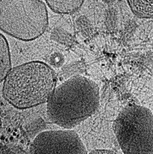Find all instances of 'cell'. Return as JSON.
<instances>
[{"mask_svg":"<svg viewBox=\"0 0 153 154\" xmlns=\"http://www.w3.org/2000/svg\"><path fill=\"white\" fill-rule=\"evenodd\" d=\"M48 26L46 5L40 0H1L0 29L22 41L40 37Z\"/></svg>","mask_w":153,"mask_h":154,"instance_id":"cell-3","label":"cell"},{"mask_svg":"<svg viewBox=\"0 0 153 154\" xmlns=\"http://www.w3.org/2000/svg\"><path fill=\"white\" fill-rule=\"evenodd\" d=\"M56 82V74L50 65L31 61L11 69L3 81L2 95L14 108L25 110L48 103Z\"/></svg>","mask_w":153,"mask_h":154,"instance_id":"cell-2","label":"cell"},{"mask_svg":"<svg viewBox=\"0 0 153 154\" xmlns=\"http://www.w3.org/2000/svg\"><path fill=\"white\" fill-rule=\"evenodd\" d=\"M30 153H87L78 134L73 130L45 131L37 134L30 144Z\"/></svg>","mask_w":153,"mask_h":154,"instance_id":"cell-5","label":"cell"},{"mask_svg":"<svg viewBox=\"0 0 153 154\" xmlns=\"http://www.w3.org/2000/svg\"><path fill=\"white\" fill-rule=\"evenodd\" d=\"M90 154H105V153H116V152L107 149H96L89 153Z\"/></svg>","mask_w":153,"mask_h":154,"instance_id":"cell-13","label":"cell"},{"mask_svg":"<svg viewBox=\"0 0 153 154\" xmlns=\"http://www.w3.org/2000/svg\"><path fill=\"white\" fill-rule=\"evenodd\" d=\"M49 63L51 66L54 67H59L63 65L64 57L63 54L59 52H55L51 54L49 58Z\"/></svg>","mask_w":153,"mask_h":154,"instance_id":"cell-12","label":"cell"},{"mask_svg":"<svg viewBox=\"0 0 153 154\" xmlns=\"http://www.w3.org/2000/svg\"><path fill=\"white\" fill-rule=\"evenodd\" d=\"M99 98L95 82L81 75L71 77L56 88L48 101V120L64 128H73L96 112Z\"/></svg>","mask_w":153,"mask_h":154,"instance_id":"cell-1","label":"cell"},{"mask_svg":"<svg viewBox=\"0 0 153 154\" xmlns=\"http://www.w3.org/2000/svg\"><path fill=\"white\" fill-rule=\"evenodd\" d=\"M83 0H47L46 4L53 12L57 14H71L82 6Z\"/></svg>","mask_w":153,"mask_h":154,"instance_id":"cell-6","label":"cell"},{"mask_svg":"<svg viewBox=\"0 0 153 154\" xmlns=\"http://www.w3.org/2000/svg\"><path fill=\"white\" fill-rule=\"evenodd\" d=\"M50 37L55 42L68 47L71 46L74 42L73 35L60 27H55L50 34Z\"/></svg>","mask_w":153,"mask_h":154,"instance_id":"cell-9","label":"cell"},{"mask_svg":"<svg viewBox=\"0 0 153 154\" xmlns=\"http://www.w3.org/2000/svg\"><path fill=\"white\" fill-rule=\"evenodd\" d=\"M113 130L124 153H153V114L148 108L125 107L114 120Z\"/></svg>","mask_w":153,"mask_h":154,"instance_id":"cell-4","label":"cell"},{"mask_svg":"<svg viewBox=\"0 0 153 154\" xmlns=\"http://www.w3.org/2000/svg\"><path fill=\"white\" fill-rule=\"evenodd\" d=\"M85 70V64L82 61H76L68 64L62 67L61 75L64 78L69 79L75 75L84 72Z\"/></svg>","mask_w":153,"mask_h":154,"instance_id":"cell-10","label":"cell"},{"mask_svg":"<svg viewBox=\"0 0 153 154\" xmlns=\"http://www.w3.org/2000/svg\"><path fill=\"white\" fill-rule=\"evenodd\" d=\"M127 3L136 17L142 19H153V1L128 0Z\"/></svg>","mask_w":153,"mask_h":154,"instance_id":"cell-8","label":"cell"},{"mask_svg":"<svg viewBox=\"0 0 153 154\" xmlns=\"http://www.w3.org/2000/svg\"><path fill=\"white\" fill-rule=\"evenodd\" d=\"M77 27L85 37L89 36L91 32V27L89 20L85 16H81L78 18L76 21Z\"/></svg>","mask_w":153,"mask_h":154,"instance_id":"cell-11","label":"cell"},{"mask_svg":"<svg viewBox=\"0 0 153 154\" xmlns=\"http://www.w3.org/2000/svg\"><path fill=\"white\" fill-rule=\"evenodd\" d=\"M12 69L8 41L2 33L0 35V81L3 82Z\"/></svg>","mask_w":153,"mask_h":154,"instance_id":"cell-7","label":"cell"}]
</instances>
